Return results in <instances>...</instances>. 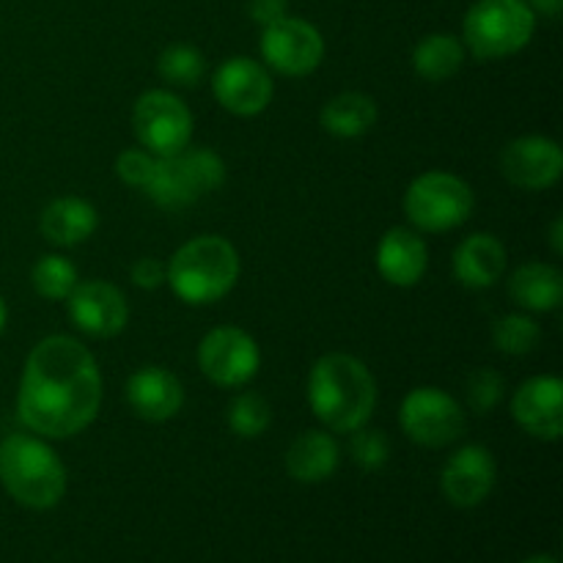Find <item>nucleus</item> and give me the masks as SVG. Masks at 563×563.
<instances>
[{
  "instance_id": "4",
  "label": "nucleus",
  "mask_w": 563,
  "mask_h": 563,
  "mask_svg": "<svg viewBox=\"0 0 563 563\" xmlns=\"http://www.w3.org/2000/svg\"><path fill=\"white\" fill-rule=\"evenodd\" d=\"M165 284L187 306H209L229 295L240 280V253L225 236L201 234L170 256Z\"/></svg>"
},
{
  "instance_id": "18",
  "label": "nucleus",
  "mask_w": 563,
  "mask_h": 563,
  "mask_svg": "<svg viewBox=\"0 0 563 563\" xmlns=\"http://www.w3.org/2000/svg\"><path fill=\"white\" fill-rule=\"evenodd\" d=\"M377 269L390 286L410 289L427 275L429 269V247L416 229H396L385 231L377 245Z\"/></svg>"
},
{
  "instance_id": "26",
  "label": "nucleus",
  "mask_w": 563,
  "mask_h": 563,
  "mask_svg": "<svg viewBox=\"0 0 563 563\" xmlns=\"http://www.w3.org/2000/svg\"><path fill=\"white\" fill-rule=\"evenodd\" d=\"M157 71L176 88H196L207 77V58L192 44H170L159 53Z\"/></svg>"
},
{
  "instance_id": "27",
  "label": "nucleus",
  "mask_w": 563,
  "mask_h": 563,
  "mask_svg": "<svg viewBox=\"0 0 563 563\" xmlns=\"http://www.w3.org/2000/svg\"><path fill=\"white\" fill-rule=\"evenodd\" d=\"M229 429L242 440L262 438L273 423V407L256 390H242L229 405Z\"/></svg>"
},
{
  "instance_id": "37",
  "label": "nucleus",
  "mask_w": 563,
  "mask_h": 563,
  "mask_svg": "<svg viewBox=\"0 0 563 563\" xmlns=\"http://www.w3.org/2000/svg\"><path fill=\"white\" fill-rule=\"evenodd\" d=\"M5 319H9V308H5L3 297H0V333L5 330Z\"/></svg>"
},
{
  "instance_id": "9",
  "label": "nucleus",
  "mask_w": 563,
  "mask_h": 563,
  "mask_svg": "<svg viewBox=\"0 0 563 563\" xmlns=\"http://www.w3.org/2000/svg\"><path fill=\"white\" fill-rule=\"evenodd\" d=\"M401 432L418 445L427 449H443V445L456 443L465 434L467 418L460 401L443 388H423L410 390L399 407Z\"/></svg>"
},
{
  "instance_id": "15",
  "label": "nucleus",
  "mask_w": 563,
  "mask_h": 563,
  "mask_svg": "<svg viewBox=\"0 0 563 563\" xmlns=\"http://www.w3.org/2000/svg\"><path fill=\"white\" fill-rule=\"evenodd\" d=\"M500 170L522 190H550L563 176V152L553 137L522 135L500 152Z\"/></svg>"
},
{
  "instance_id": "17",
  "label": "nucleus",
  "mask_w": 563,
  "mask_h": 563,
  "mask_svg": "<svg viewBox=\"0 0 563 563\" xmlns=\"http://www.w3.org/2000/svg\"><path fill=\"white\" fill-rule=\"evenodd\" d=\"M126 405L141 421H170L185 405L179 377L163 366H141L126 379Z\"/></svg>"
},
{
  "instance_id": "24",
  "label": "nucleus",
  "mask_w": 563,
  "mask_h": 563,
  "mask_svg": "<svg viewBox=\"0 0 563 563\" xmlns=\"http://www.w3.org/2000/svg\"><path fill=\"white\" fill-rule=\"evenodd\" d=\"M465 44L451 33H429L412 49V69L429 82H445L465 64Z\"/></svg>"
},
{
  "instance_id": "21",
  "label": "nucleus",
  "mask_w": 563,
  "mask_h": 563,
  "mask_svg": "<svg viewBox=\"0 0 563 563\" xmlns=\"http://www.w3.org/2000/svg\"><path fill=\"white\" fill-rule=\"evenodd\" d=\"M99 214L93 209V203H88L86 198L77 196H64L55 198L44 207L42 218H38V231H42L44 240L49 245L58 247H75L80 242H86L88 236L97 231Z\"/></svg>"
},
{
  "instance_id": "22",
  "label": "nucleus",
  "mask_w": 563,
  "mask_h": 563,
  "mask_svg": "<svg viewBox=\"0 0 563 563\" xmlns=\"http://www.w3.org/2000/svg\"><path fill=\"white\" fill-rule=\"evenodd\" d=\"M509 297L531 313H550L563 300V275L559 267L544 262H528L509 278Z\"/></svg>"
},
{
  "instance_id": "13",
  "label": "nucleus",
  "mask_w": 563,
  "mask_h": 563,
  "mask_svg": "<svg viewBox=\"0 0 563 563\" xmlns=\"http://www.w3.org/2000/svg\"><path fill=\"white\" fill-rule=\"evenodd\" d=\"M69 319L91 339H113L130 322V302L110 280H80L66 297Z\"/></svg>"
},
{
  "instance_id": "11",
  "label": "nucleus",
  "mask_w": 563,
  "mask_h": 563,
  "mask_svg": "<svg viewBox=\"0 0 563 563\" xmlns=\"http://www.w3.org/2000/svg\"><path fill=\"white\" fill-rule=\"evenodd\" d=\"M262 58L273 71L286 77H306L324 58V38L317 25L300 16H280L262 31Z\"/></svg>"
},
{
  "instance_id": "5",
  "label": "nucleus",
  "mask_w": 563,
  "mask_h": 563,
  "mask_svg": "<svg viewBox=\"0 0 563 563\" xmlns=\"http://www.w3.org/2000/svg\"><path fill=\"white\" fill-rule=\"evenodd\" d=\"M537 11L528 0H476L462 22V44L478 60H500L528 47Z\"/></svg>"
},
{
  "instance_id": "20",
  "label": "nucleus",
  "mask_w": 563,
  "mask_h": 563,
  "mask_svg": "<svg viewBox=\"0 0 563 563\" xmlns=\"http://www.w3.org/2000/svg\"><path fill=\"white\" fill-rule=\"evenodd\" d=\"M339 440L328 429H308L300 438L291 440L289 451H286V471L300 484L328 482L339 471Z\"/></svg>"
},
{
  "instance_id": "19",
  "label": "nucleus",
  "mask_w": 563,
  "mask_h": 563,
  "mask_svg": "<svg viewBox=\"0 0 563 563\" xmlns=\"http://www.w3.org/2000/svg\"><path fill=\"white\" fill-rule=\"evenodd\" d=\"M451 269H454V278L460 280L465 289H493V286L504 278L506 269L504 242H500L498 236L487 234V231L465 236V240L456 245Z\"/></svg>"
},
{
  "instance_id": "29",
  "label": "nucleus",
  "mask_w": 563,
  "mask_h": 563,
  "mask_svg": "<svg viewBox=\"0 0 563 563\" xmlns=\"http://www.w3.org/2000/svg\"><path fill=\"white\" fill-rule=\"evenodd\" d=\"M350 454H352V462H355L361 471L372 473V471H379V467H385V462L390 460V443L388 438H385V432H379V429L361 427L352 432Z\"/></svg>"
},
{
  "instance_id": "30",
  "label": "nucleus",
  "mask_w": 563,
  "mask_h": 563,
  "mask_svg": "<svg viewBox=\"0 0 563 563\" xmlns=\"http://www.w3.org/2000/svg\"><path fill=\"white\" fill-rule=\"evenodd\" d=\"M467 407H471L476 416H487L504 399L506 383L495 368H476V372L467 377Z\"/></svg>"
},
{
  "instance_id": "23",
  "label": "nucleus",
  "mask_w": 563,
  "mask_h": 563,
  "mask_svg": "<svg viewBox=\"0 0 563 563\" xmlns=\"http://www.w3.org/2000/svg\"><path fill=\"white\" fill-rule=\"evenodd\" d=\"M377 102L368 93L344 91L330 99L319 113V124L333 137H361L377 124Z\"/></svg>"
},
{
  "instance_id": "31",
  "label": "nucleus",
  "mask_w": 563,
  "mask_h": 563,
  "mask_svg": "<svg viewBox=\"0 0 563 563\" xmlns=\"http://www.w3.org/2000/svg\"><path fill=\"white\" fill-rule=\"evenodd\" d=\"M154 168H157V157L152 152H146L143 146L124 148V152L115 157V176H119L124 185L135 187V190H146L148 181H152Z\"/></svg>"
},
{
  "instance_id": "1",
  "label": "nucleus",
  "mask_w": 563,
  "mask_h": 563,
  "mask_svg": "<svg viewBox=\"0 0 563 563\" xmlns=\"http://www.w3.org/2000/svg\"><path fill=\"white\" fill-rule=\"evenodd\" d=\"M102 407L97 357L71 335H47L22 366L16 416L27 432L66 440L91 427Z\"/></svg>"
},
{
  "instance_id": "36",
  "label": "nucleus",
  "mask_w": 563,
  "mask_h": 563,
  "mask_svg": "<svg viewBox=\"0 0 563 563\" xmlns=\"http://www.w3.org/2000/svg\"><path fill=\"white\" fill-rule=\"evenodd\" d=\"M522 563H559L553 559V555H531V559H526Z\"/></svg>"
},
{
  "instance_id": "3",
  "label": "nucleus",
  "mask_w": 563,
  "mask_h": 563,
  "mask_svg": "<svg viewBox=\"0 0 563 563\" xmlns=\"http://www.w3.org/2000/svg\"><path fill=\"white\" fill-rule=\"evenodd\" d=\"M0 484L20 506L47 511L66 495V467L38 434L16 432L0 440Z\"/></svg>"
},
{
  "instance_id": "7",
  "label": "nucleus",
  "mask_w": 563,
  "mask_h": 563,
  "mask_svg": "<svg viewBox=\"0 0 563 563\" xmlns=\"http://www.w3.org/2000/svg\"><path fill=\"white\" fill-rule=\"evenodd\" d=\"M476 207L471 185L449 170H427L405 192V214L423 234H443L465 223Z\"/></svg>"
},
{
  "instance_id": "33",
  "label": "nucleus",
  "mask_w": 563,
  "mask_h": 563,
  "mask_svg": "<svg viewBox=\"0 0 563 563\" xmlns=\"http://www.w3.org/2000/svg\"><path fill=\"white\" fill-rule=\"evenodd\" d=\"M286 0H247V14H251L253 22H258V25H269V22L280 20V16H286Z\"/></svg>"
},
{
  "instance_id": "32",
  "label": "nucleus",
  "mask_w": 563,
  "mask_h": 563,
  "mask_svg": "<svg viewBox=\"0 0 563 563\" xmlns=\"http://www.w3.org/2000/svg\"><path fill=\"white\" fill-rule=\"evenodd\" d=\"M130 278H132V284L137 286V289L154 291V289H159V286H165V278H168V267H165V262H159V258H154V256L137 258V262L132 264Z\"/></svg>"
},
{
  "instance_id": "16",
  "label": "nucleus",
  "mask_w": 563,
  "mask_h": 563,
  "mask_svg": "<svg viewBox=\"0 0 563 563\" xmlns=\"http://www.w3.org/2000/svg\"><path fill=\"white\" fill-rule=\"evenodd\" d=\"M511 418L537 440H559L563 434V383L553 374L531 377L511 396Z\"/></svg>"
},
{
  "instance_id": "6",
  "label": "nucleus",
  "mask_w": 563,
  "mask_h": 563,
  "mask_svg": "<svg viewBox=\"0 0 563 563\" xmlns=\"http://www.w3.org/2000/svg\"><path fill=\"white\" fill-rule=\"evenodd\" d=\"M225 181V163L212 148H190L170 154V157H157L152 181L146 192L159 209H185L190 203L201 201L207 192L220 190Z\"/></svg>"
},
{
  "instance_id": "14",
  "label": "nucleus",
  "mask_w": 563,
  "mask_h": 563,
  "mask_svg": "<svg viewBox=\"0 0 563 563\" xmlns=\"http://www.w3.org/2000/svg\"><path fill=\"white\" fill-rule=\"evenodd\" d=\"M495 482H498V465H495L493 451L476 443L454 451L440 473V489L456 509L482 506L493 495Z\"/></svg>"
},
{
  "instance_id": "2",
  "label": "nucleus",
  "mask_w": 563,
  "mask_h": 563,
  "mask_svg": "<svg viewBox=\"0 0 563 563\" xmlns=\"http://www.w3.org/2000/svg\"><path fill=\"white\" fill-rule=\"evenodd\" d=\"M308 405L328 432L352 434L377 407L374 374L355 355H322L308 374Z\"/></svg>"
},
{
  "instance_id": "25",
  "label": "nucleus",
  "mask_w": 563,
  "mask_h": 563,
  "mask_svg": "<svg viewBox=\"0 0 563 563\" xmlns=\"http://www.w3.org/2000/svg\"><path fill=\"white\" fill-rule=\"evenodd\" d=\"M31 284L36 295L44 297V300L66 302V297L80 284V273H77V267L66 256L47 253V256H42L33 264Z\"/></svg>"
},
{
  "instance_id": "35",
  "label": "nucleus",
  "mask_w": 563,
  "mask_h": 563,
  "mask_svg": "<svg viewBox=\"0 0 563 563\" xmlns=\"http://www.w3.org/2000/svg\"><path fill=\"white\" fill-rule=\"evenodd\" d=\"M550 245H553V253H563V218L553 220V229H550Z\"/></svg>"
},
{
  "instance_id": "8",
  "label": "nucleus",
  "mask_w": 563,
  "mask_h": 563,
  "mask_svg": "<svg viewBox=\"0 0 563 563\" xmlns=\"http://www.w3.org/2000/svg\"><path fill=\"white\" fill-rule=\"evenodd\" d=\"M132 126L137 143L154 157H170L190 146L192 113L176 93L154 88L137 97L132 108Z\"/></svg>"
},
{
  "instance_id": "28",
  "label": "nucleus",
  "mask_w": 563,
  "mask_h": 563,
  "mask_svg": "<svg viewBox=\"0 0 563 563\" xmlns=\"http://www.w3.org/2000/svg\"><path fill=\"white\" fill-rule=\"evenodd\" d=\"M542 341V328L528 313H506L493 324V344L504 355H531Z\"/></svg>"
},
{
  "instance_id": "10",
  "label": "nucleus",
  "mask_w": 563,
  "mask_h": 563,
  "mask_svg": "<svg viewBox=\"0 0 563 563\" xmlns=\"http://www.w3.org/2000/svg\"><path fill=\"white\" fill-rule=\"evenodd\" d=\"M198 368L218 388H242L262 368V350L247 330L223 324L209 330L198 344Z\"/></svg>"
},
{
  "instance_id": "12",
  "label": "nucleus",
  "mask_w": 563,
  "mask_h": 563,
  "mask_svg": "<svg viewBox=\"0 0 563 563\" xmlns=\"http://www.w3.org/2000/svg\"><path fill=\"white\" fill-rule=\"evenodd\" d=\"M212 91L220 108L234 115H258L273 102V77L267 66L247 55L223 60L212 75Z\"/></svg>"
},
{
  "instance_id": "34",
  "label": "nucleus",
  "mask_w": 563,
  "mask_h": 563,
  "mask_svg": "<svg viewBox=\"0 0 563 563\" xmlns=\"http://www.w3.org/2000/svg\"><path fill=\"white\" fill-rule=\"evenodd\" d=\"M528 5L544 16H559L563 9V0H528Z\"/></svg>"
}]
</instances>
